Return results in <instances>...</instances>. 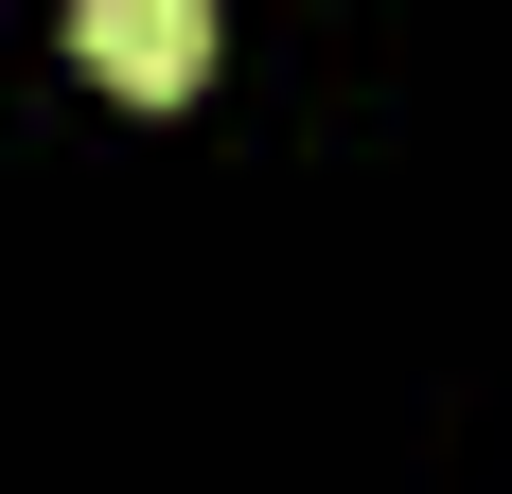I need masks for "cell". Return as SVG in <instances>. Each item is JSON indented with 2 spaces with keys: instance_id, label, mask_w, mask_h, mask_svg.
<instances>
[{
  "instance_id": "obj_1",
  "label": "cell",
  "mask_w": 512,
  "mask_h": 494,
  "mask_svg": "<svg viewBox=\"0 0 512 494\" xmlns=\"http://www.w3.org/2000/svg\"><path fill=\"white\" fill-rule=\"evenodd\" d=\"M71 36H89V71H124V89H195L212 71V0H89Z\"/></svg>"
}]
</instances>
